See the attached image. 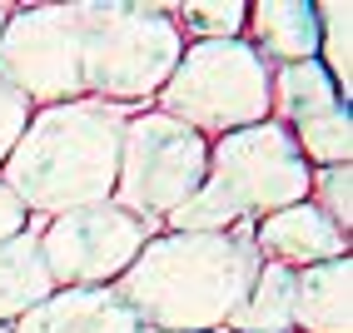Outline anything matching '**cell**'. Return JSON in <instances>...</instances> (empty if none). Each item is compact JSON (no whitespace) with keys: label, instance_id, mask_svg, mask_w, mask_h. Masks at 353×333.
<instances>
[{"label":"cell","instance_id":"1","mask_svg":"<svg viewBox=\"0 0 353 333\" xmlns=\"http://www.w3.org/2000/svg\"><path fill=\"white\" fill-rule=\"evenodd\" d=\"M259 274L254 224L224 234L159 229L114 283L145 333H224Z\"/></svg>","mask_w":353,"mask_h":333},{"label":"cell","instance_id":"2","mask_svg":"<svg viewBox=\"0 0 353 333\" xmlns=\"http://www.w3.org/2000/svg\"><path fill=\"white\" fill-rule=\"evenodd\" d=\"M134 110L80 94V100L30 110L26 134L0 164L6 189L26 204L30 219H50L65 209H85L114 194L120 134Z\"/></svg>","mask_w":353,"mask_h":333},{"label":"cell","instance_id":"3","mask_svg":"<svg viewBox=\"0 0 353 333\" xmlns=\"http://www.w3.org/2000/svg\"><path fill=\"white\" fill-rule=\"evenodd\" d=\"M309 159L299 154L284 125H249L209 139V170L190 204L170 214L174 234H224L239 224H259L274 209L309 199Z\"/></svg>","mask_w":353,"mask_h":333},{"label":"cell","instance_id":"4","mask_svg":"<svg viewBox=\"0 0 353 333\" xmlns=\"http://www.w3.org/2000/svg\"><path fill=\"white\" fill-rule=\"evenodd\" d=\"M184 40L159 0H80V85L125 110H150Z\"/></svg>","mask_w":353,"mask_h":333},{"label":"cell","instance_id":"5","mask_svg":"<svg viewBox=\"0 0 353 333\" xmlns=\"http://www.w3.org/2000/svg\"><path fill=\"white\" fill-rule=\"evenodd\" d=\"M269 94H274V65L249 40H214V45H184L174 75L154 94V110L199 130L204 139H219L264 125Z\"/></svg>","mask_w":353,"mask_h":333},{"label":"cell","instance_id":"6","mask_svg":"<svg viewBox=\"0 0 353 333\" xmlns=\"http://www.w3.org/2000/svg\"><path fill=\"white\" fill-rule=\"evenodd\" d=\"M209 170V139L164 110H134L120 134V170H114V204L139 214L145 224H170L179 204L194 199Z\"/></svg>","mask_w":353,"mask_h":333},{"label":"cell","instance_id":"7","mask_svg":"<svg viewBox=\"0 0 353 333\" xmlns=\"http://www.w3.org/2000/svg\"><path fill=\"white\" fill-rule=\"evenodd\" d=\"M154 234L159 224H145L114 199L35 219L40 259L55 289H114Z\"/></svg>","mask_w":353,"mask_h":333},{"label":"cell","instance_id":"8","mask_svg":"<svg viewBox=\"0 0 353 333\" xmlns=\"http://www.w3.org/2000/svg\"><path fill=\"white\" fill-rule=\"evenodd\" d=\"M0 80L20 100H30V110L80 100V0L15 6L6 35H0Z\"/></svg>","mask_w":353,"mask_h":333},{"label":"cell","instance_id":"9","mask_svg":"<svg viewBox=\"0 0 353 333\" xmlns=\"http://www.w3.org/2000/svg\"><path fill=\"white\" fill-rule=\"evenodd\" d=\"M254 249H259V264H279V269L299 274V269L328 264V259H348L353 239L339 234L309 199H299V204L274 209L254 224Z\"/></svg>","mask_w":353,"mask_h":333},{"label":"cell","instance_id":"10","mask_svg":"<svg viewBox=\"0 0 353 333\" xmlns=\"http://www.w3.org/2000/svg\"><path fill=\"white\" fill-rule=\"evenodd\" d=\"M10 333H145V323L114 289H55L26 319H15Z\"/></svg>","mask_w":353,"mask_h":333},{"label":"cell","instance_id":"11","mask_svg":"<svg viewBox=\"0 0 353 333\" xmlns=\"http://www.w3.org/2000/svg\"><path fill=\"white\" fill-rule=\"evenodd\" d=\"M244 40L279 65H303L319 50V15L314 0H249L244 10Z\"/></svg>","mask_w":353,"mask_h":333},{"label":"cell","instance_id":"12","mask_svg":"<svg viewBox=\"0 0 353 333\" xmlns=\"http://www.w3.org/2000/svg\"><path fill=\"white\" fill-rule=\"evenodd\" d=\"M294 333H353V254L299 269Z\"/></svg>","mask_w":353,"mask_h":333},{"label":"cell","instance_id":"13","mask_svg":"<svg viewBox=\"0 0 353 333\" xmlns=\"http://www.w3.org/2000/svg\"><path fill=\"white\" fill-rule=\"evenodd\" d=\"M339 110H353V105L334 90V80L323 75V65H319V60L279 65V70H274L269 120H274V125H284L289 134H299L303 125L323 120V114H339Z\"/></svg>","mask_w":353,"mask_h":333},{"label":"cell","instance_id":"14","mask_svg":"<svg viewBox=\"0 0 353 333\" xmlns=\"http://www.w3.org/2000/svg\"><path fill=\"white\" fill-rule=\"evenodd\" d=\"M55 294L50 274L40 259V239H35V219L0 244V328H10L15 319H26L35 303H45Z\"/></svg>","mask_w":353,"mask_h":333},{"label":"cell","instance_id":"15","mask_svg":"<svg viewBox=\"0 0 353 333\" xmlns=\"http://www.w3.org/2000/svg\"><path fill=\"white\" fill-rule=\"evenodd\" d=\"M294 283H299L294 269L259 264L249 294L234 308L224 333H294Z\"/></svg>","mask_w":353,"mask_h":333},{"label":"cell","instance_id":"16","mask_svg":"<svg viewBox=\"0 0 353 333\" xmlns=\"http://www.w3.org/2000/svg\"><path fill=\"white\" fill-rule=\"evenodd\" d=\"M314 15H319L314 60L334 80V90L353 105V0H314Z\"/></svg>","mask_w":353,"mask_h":333},{"label":"cell","instance_id":"17","mask_svg":"<svg viewBox=\"0 0 353 333\" xmlns=\"http://www.w3.org/2000/svg\"><path fill=\"white\" fill-rule=\"evenodd\" d=\"M244 10L249 0H179L170 20L184 45H214V40H244Z\"/></svg>","mask_w":353,"mask_h":333},{"label":"cell","instance_id":"18","mask_svg":"<svg viewBox=\"0 0 353 333\" xmlns=\"http://www.w3.org/2000/svg\"><path fill=\"white\" fill-rule=\"evenodd\" d=\"M309 204L339 234L353 239V164H328V170H314L309 174Z\"/></svg>","mask_w":353,"mask_h":333},{"label":"cell","instance_id":"19","mask_svg":"<svg viewBox=\"0 0 353 333\" xmlns=\"http://www.w3.org/2000/svg\"><path fill=\"white\" fill-rule=\"evenodd\" d=\"M26 120H30V100H20V94L0 80V164L10 159L15 139L26 134Z\"/></svg>","mask_w":353,"mask_h":333},{"label":"cell","instance_id":"20","mask_svg":"<svg viewBox=\"0 0 353 333\" xmlns=\"http://www.w3.org/2000/svg\"><path fill=\"white\" fill-rule=\"evenodd\" d=\"M26 224H30L26 204H20V199L10 194V189H6V179H0V244H6V239H15V234L26 229Z\"/></svg>","mask_w":353,"mask_h":333},{"label":"cell","instance_id":"21","mask_svg":"<svg viewBox=\"0 0 353 333\" xmlns=\"http://www.w3.org/2000/svg\"><path fill=\"white\" fill-rule=\"evenodd\" d=\"M10 10H15V0H0V35H6V26H10Z\"/></svg>","mask_w":353,"mask_h":333},{"label":"cell","instance_id":"22","mask_svg":"<svg viewBox=\"0 0 353 333\" xmlns=\"http://www.w3.org/2000/svg\"><path fill=\"white\" fill-rule=\"evenodd\" d=\"M0 333H10V328H0Z\"/></svg>","mask_w":353,"mask_h":333}]
</instances>
